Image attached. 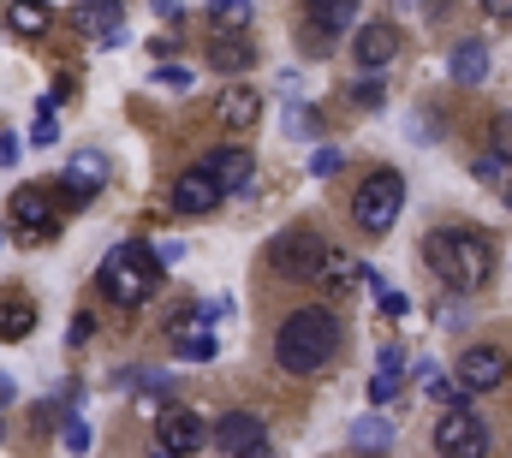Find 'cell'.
Here are the masks:
<instances>
[{"label":"cell","instance_id":"obj_1","mask_svg":"<svg viewBox=\"0 0 512 458\" xmlns=\"http://www.w3.org/2000/svg\"><path fill=\"white\" fill-rule=\"evenodd\" d=\"M423 262L435 268V280H447L453 292H477V286H489V274H495V250H489V238L477 227H441L423 238Z\"/></svg>","mask_w":512,"mask_h":458},{"label":"cell","instance_id":"obj_2","mask_svg":"<svg viewBox=\"0 0 512 458\" xmlns=\"http://www.w3.org/2000/svg\"><path fill=\"white\" fill-rule=\"evenodd\" d=\"M334 345H340V322H334V310H292L286 322H280V340H274V357H280V369L286 375H316L328 357H334Z\"/></svg>","mask_w":512,"mask_h":458},{"label":"cell","instance_id":"obj_3","mask_svg":"<svg viewBox=\"0 0 512 458\" xmlns=\"http://www.w3.org/2000/svg\"><path fill=\"white\" fill-rule=\"evenodd\" d=\"M161 256L143 244V238H131V244H120L108 262H102V298L108 304H120V310H137L143 298H155L161 292Z\"/></svg>","mask_w":512,"mask_h":458},{"label":"cell","instance_id":"obj_4","mask_svg":"<svg viewBox=\"0 0 512 458\" xmlns=\"http://www.w3.org/2000/svg\"><path fill=\"white\" fill-rule=\"evenodd\" d=\"M399 209H405V179H399L393 167H376V173L358 185V197H352V221H358V232H370V238L393 232Z\"/></svg>","mask_w":512,"mask_h":458},{"label":"cell","instance_id":"obj_5","mask_svg":"<svg viewBox=\"0 0 512 458\" xmlns=\"http://www.w3.org/2000/svg\"><path fill=\"white\" fill-rule=\"evenodd\" d=\"M6 232H12L18 244H48V238H60V209H54V191L18 185V191H12V209H6Z\"/></svg>","mask_w":512,"mask_h":458},{"label":"cell","instance_id":"obj_6","mask_svg":"<svg viewBox=\"0 0 512 458\" xmlns=\"http://www.w3.org/2000/svg\"><path fill=\"white\" fill-rule=\"evenodd\" d=\"M435 453L441 458H489V423L477 411H441Z\"/></svg>","mask_w":512,"mask_h":458},{"label":"cell","instance_id":"obj_7","mask_svg":"<svg viewBox=\"0 0 512 458\" xmlns=\"http://www.w3.org/2000/svg\"><path fill=\"white\" fill-rule=\"evenodd\" d=\"M209 435H215V423H203L191 405H167V411L155 417V441H161L173 458L203 453V447H209Z\"/></svg>","mask_w":512,"mask_h":458},{"label":"cell","instance_id":"obj_8","mask_svg":"<svg viewBox=\"0 0 512 458\" xmlns=\"http://www.w3.org/2000/svg\"><path fill=\"white\" fill-rule=\"evenodd\" d=\"M334 244L322 238V232L310 227H292L280 244H274V268L286 274V280H316V268H322V256H328Z\"/></svg>","mask_w":512,"mask_h":458},{"label":"cell","instance_id":"obj_9","mask_svg":"<svg viewBox=\"0 0 512 458\" xmlns=\"http://www.w3.org/2000/svg\"><path fill=\"white\" fill-rule=\"evenodd\" d=\"M507 375H512V357L501 345H471V351L459 357V369H453L459 393H495Z\"/></svg>","mask_w":512,"mask_h":458},{"label":"cell","instance_id":"obj_10","mask_svg":"<svg viewBox=\"0 0 512 458\" xmlns=\"http://www.w3.org/2000/svg\"><path fill=\"white\" fill-rule=\"evenodd\" d=\"M209 441L227 458H251V453L268 447V429H262L256 411H227V417H215V435H209Z\"/></svg>","mask_w":512,"mask_h":458},{"label":"cell","instance_id":"obj_11","mask_svg":"<svg viewBox=\"0 0 512 458\" xmlns=\"http://www.w3.org/2000/svg\"><path fill=\"white\" fill-rule=\"evenodd\" d=\"M352 54H358V66H364V72H382L387 60L399 54V30H393L387 18L358 24V36H352Z\"/></svg>","mask_w":512,"mask_h":458},{"label":"cell","instance_id":"obj_12","mask_svg":"<svg viewBox=\"0 0 512 458\" xmlns=\"http://www.w3.org/2000/svg\"><path fill=\"white\" fill-rule=\"evenodd\" d=\"M221 197H227V191H221L203 167L179 173V185H173V209H179V215H215V209H221Z\"/></svg>","mask_w":512,"mask_h":458},{"label":"cell","instance_id":"obj_13","mask_svg":"<svg viewBox=\"0 0 512 458\" xmlns=\"http://www.w3.org/2000/svg\"><path fill=\"white\" fill-rule=\"evenodd\" d=\"M203 173H209L221 191H251L256 161H251V149H215V155L203 161Z\"/></svg>","mask_w":512,"mask_h":458},{"label":"cell","instance_id":"obj_14","mask_svg":"<svg viewBox=\"0 0 512 458\" xmlns=\"http://www.w3.org/2000/svg\"><path fill=\"white\" fill-rule=\"evenodd\" d=\"M72 18L96 36V48H126V12L120 6H72Z\"/></svg>","mask_w":512,"mask_h":458},{"label":"cell","instance_id":"obj_15","mask_svg":"<svg viewBox=\"0 0 512 458\" xmlns=\"http://www.w3.org/2000/svg\"><path fill=\"white\" fill-rule=\"evenodd\" d=\"M215 119H221L227 131H251L256 119H262V96H256V90H245V84H233V90H221Z\"/></svg>","mask_w":512,"mask_h":458},{"label":"cell","instance_id":"obj_16","mask_svg":"<svg viewBox=\"0 0 512 458\" xmlns=\"http://www.w3.org/2000/svg\"><path fill=\"white\" fill-rule=\"evenodd\" d=\"M447 72H453V84H459V90H477V84L489 78V42H477V36H471V42H459V48H453V60H447Z\"/></svg>","mask_w":512,"mask_h":458},{"label":"cell","instance_id":"obj_17","mask_svg":"<svg viewBox=\"0 0 512 458\" xmlns=\"http://www.w3.org/2000/svg\"><path fill=\"white\" fill-rule=\"evenodd\" d=\"M209 66H215L221 78H239V72L256 66V48L245 36H215V42H209Z\"/></svg>","mask_w":512,"mask_h":458},{"label":"cell","instance_id":"obj_18","mask_svg":"<svg viewBox=\"0 0 512 458\" xmlns=\"http://www.w3.org/2000/svg\"><path fill=\"white\" fill-rule=\"evenodd\" d=\"M30 328H36V304H30L24 292H6V298H0V345L30 340Z\"/></svg>","mask_w":512,"mask_h":458},{"label":"cell","instance_id":"obj_19","mask_svg":"<svg viewBox=\"0 0 512 458\" xmlns=\"http://www.w3.org/2000/svg\"><path fill=\"white\" fill-rule=\"evenodd\" d=\"M399 387H405V351H399V345H387L382 363H376V375H370V405H387Z\"/></svg>","mask_w":512,"mask_h":458},{"label":"cell","instance_id":"obj_20","mask_svg":"<svg viewBox=\"0 0 512 458\" xmlns=\"http://www.w3.org/2000/svg\"><path fill=\"white\" fill-rule=\"evenodd\" d=\"M387 447H393V423H387V417H376V411H370V417H358V423H352V453L382 458Z\"/></svg>","mask_w":512,"mask_h":458},{"label":"cell","instance_id":"obj_21","mask_svg":"<svg viewBox=\"0 0 512 458\" xmlns=\"http://www.w3.org/2000/svg\"><path fill=\"white\" fill-rule=\"evenodd\" d=\"M304 24H316V30H346V24H358V6L352 0H310V12H304Z\"/></svg>","mask_w":512,"mask_h":458},{"label":"cell","instance_id":"obj_22","mask_svg":"<svg viewBox=\"0 0 512 458\" xmlns=\"http://www.w3.org/2000/svg\"><path fill=\"white\" fill-rule=\"evenodd\" d=\"M352 274H364L346 250H328L322 256V268H316V286H352Z\"/></svg>","mask_w":512,"mask_h":458},{"label":"cell","instance_id":"obj_23","mask_svg":"<svg viewBox=\"0 0 512 458\" xmlns=\"http://www.w3.org/2000/svg\"><path fill=\"white\" fill-rule=\"evenodd\" d=\"M6 24H12L18 36H42V30L54 24V12H48V6H6Z\"/></svg>","mask_w":512,"mask_h":458},{"label":"cell","instance_id":"obj_24","mask_svg":"<svg viewBox=\"0 0 512 458\" xmlns=\"http://www.w3.org/2000/svg\"><path fill=\"white\" fill-rule=\"evenodd\" d=\"M471 173H477L483 185H507V179H512V155H507V149H489V155H477V161H471Z\"/></svg>","mask_w":512,"mask_h":458},{"label":"cell","instance_id":"obj_25","mask_svg":"<svg viewBox=\"0 0 512 458\" xmlns=\"http://www.w3.org/2000/svg\"><path fill=\"white\" fill-rule=\"evenodd\" d=\"M209 24H215L221 36H227V30H245V24H251V6H245V0H215V6H209Z\"/></svg>","mask_w":512,"mask_h":458},{"label":"cell","instance_id":"obj_26","mask_svg":"<svg viewBox=\"0 0 512 458\" xmlns=\"http://www.w3.org/2000/svg\"><path fill=\"white\" fill-rule=\"evenodd\" d=\"M72 179H84L90 191H102V179H108V155H96V149H84V155H72V167H66Z\"/></svg>","mask_w":512,"mask_h":458},{"label":"cell","instance_id":"obj_27","mask_svg":"<svg viewBox=\"0 0 512 458\" xmlns=\"http://www.w3.org/2000/svg\"><path fill=\"white\" fill-rule=\"evenodd\" d=\"M149 84H155V90H191V84H197V72H191V66H155V72H149Z\"/></svg>","mask_w":512,"mask_h":458},{"label":"cell","instance_id":"obj_28","mask_svg":"<svg viewBox=\"0 0 512 458\" xmlns=\"http://www.w3.org/2000/svg\"><path fill=\"white\" fill-rule=\"evenodd\" d=\"M173 351H179V357H191V363H209V357H215V334H179Z\"/></svg>","mask_w":512,"mask_h":458},{"label":"cell","instance_id":"obj_29","mask_svg":"<svg viewBox=\"0 0 512 458\" xmlns=\"http://www.w3.org/2000/svg\"><path fill=\"white\" fill-rule=\"evenodd\" d=\"M60 441H66V453H90V441H96V435H90V423H84V417H66V435H60Z\"/></svg>","mask_w":512,"mask_h":458},{"label":"cell","instance_id":"obj_30","mask_svg":"<svg viewBox=\"0 0 512 458\" xmlns=\"http://www.w3.org/2000/svg\"><path fill=\"white\" fill-rule=\"evenodd\" d=\"M352 102H358V108H382L387 84H382V78H358V84H352Z\"/></svg>","mask_w":512,"mask_h":458},{"label":"cell","instance_id":"obj_31","mask_svg":"<svg viewBox=\"0 0 512 458\" xmlns=\"http://www.w3.org/2000/svg\"><path fill=\"white\" fill-rule=\"evenodd\" d=\"M298 42H304V54H310V60L334 54V36H328V30H316V24H304V30H298Z\"/></svg>","mask_w":512,"mask_h":458},{"label":"cell","instance_id":"obj_32","mask_svg":"<svg viewBox=\"0 0 512 458\" xmlns=\"http://www.w3.org/2000/svg\"><path fill=\"white\" fill-rule=\"evenodd\" d=\"M30 143H36V149L60 143V125H54V114H36V125H30Z\"/></svg>","mask_w":512,"mask_h":458},{"label":"cell","instance_id":"obj_33","mask_svg":"<svg viewBox=\"0 0 512 458\" xmlns=\"http://www.w3.org/2000/svg\"><path fill=\"white\" fill-rule=\"evenodd\" d=\"M340 161H346L340 149H316V155H310V173H316V179H328V173H340Z\"/></svg>","mask_w":512,"mask_h":458},{"label":"cell","instance_id":"obj_34","mask_svg":"<svg viewBox=\"0 0 512 458\" xmlns=\"http://www.w3.org/2000/svg\"><path fill=\"white\" fill-rule=\"evenodd\" d=\"M90 334H96V316H90V310H78V316H72V328H66V345H84Z\"/></svg>","mask_w":512,"mask_h":458},{"label":"cell","instance_id":"obj_35","mask_svg":"<svg viewBox=\"0 0 512 458\" xmlns=\"http://www.w3.org/2000/svg\"><path fill=\"white\" fill-rule=\"evenodd\" d=\"M12 161H18V137H6V131H0V167H12Z\"/></svg>","mask_w":512,"mask_h":458},{"label":"cell","instance_id":"obj_36","mask_svg":"<svg viewBox=\"0 0 512 458\" xmlns=\"http://www.w3.org/2000/svg\"><path fill=\"white\" fill-rule=\"evenodd\" d=\"M483 12H489V18H495V24H512V0H501V6H495V0H489V6H483Z\"/></svg>","mask_w":512,"mask_h":458},{"label":"cell","instance_id":"obj_37","mask_svg":"<svg viewBox=\"0 0 512 458\" xmlns=\"http://www.w3.org/2000/svg\"><path fill=\"white\" fill-rule=\"evenodd\" d=\"M12 393H18V387H12V375H0V405H12Z\"/></svg>","mask_w":512,"mask_h":458},{"label":"cell","instance_id":"obj_38","mask_svg":"<svg viewBox=\"0 0 512 458\" xmlns=\"http://www.w3.org/2000/svg\"><path fill=\"white\" fill-rule=\"evenodd\" d=\"M149 458H173V453H167V447H161V441H149Z\"/></svg>","mask_w":512,"mask_h":458},{"label":"cell","instance_id":"obj_39","mask_svg":"<svg viewBox=\"0 0 512 458\" xmlns=\"http://www.w3.org/2000/svg\"><path fill=\"white\" fill-rule=\"evenodd\" d=\"M501 137H507V149H512V119H501Z\"/></svg>","mask_w":512,"mask_h":458},{"label":"cell","instance_id":"obj_40","mask_svg":"<svg viewBox=\"0 0 512 458\" xmlns=\"http://www.w3.org/2000/svg\"><path fill=\"white\" fill-rule=\"evenodd\" d=\"M251 458H274V453H268V447H262V453H251Z\"/></svg>","mask_w":512,"mask_h":458},{"label":"cell","instance_id":"obj_41","mask_svg":"<svg viewBox=\"0 0 512 458\" xmlns=\"http://www.w3.org/2000/svg\"><path fill=\"white\" fill-rule=\"evenodd\" d=\"M507 203H512V191H507Z\"/></svg>","mask_w":512,"mask_h":458},{"label":"cell","instance_id":"obj_42","mask_svg":"<svg viewBox=\"0 0 512 458\" xmlns=\"http://www.w3.org/2000/svg\"><path fill=\"white\" fill-rule=\"evenodd\" d=\"M0 244H6V238H0Z\"/></svg>","mask_w":512,"mask_h":458}]
</instances>
